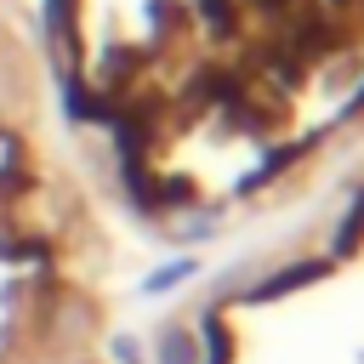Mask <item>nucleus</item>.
Wrapping results in <instances>:
<instances>
[{"label":"nucleus","instance_id":"nucleus-1","mask_svg":"<svg viewBox=\"0 0 364 364\" xmlns=\"http://www.w3.org/2000/svg\"><path fill=\"white\" fill-rule=\"evenodd\" d=\"M68 85L171 205H222L364 114V0H51Z\"/></svg>","mask_w":364,"mask_h":364}]
</instances>
